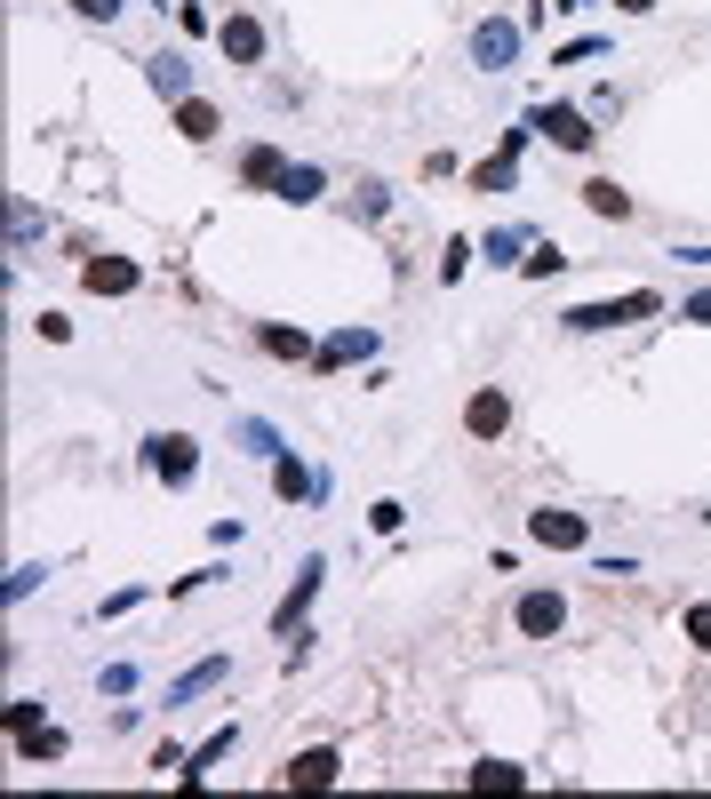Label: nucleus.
<instances>
[{"mask_svg": "<svg viewBox=\"0 0 711 799\" xmlns=\"http://www.w3.org/2000/svg\"><path fill=\"white\" fill-rule=\"evenodd\" d=\"M648 312H664V296H656V288H632V296H616V305H575V312H567V328H575V337H592V328L648 320Z\"/></svg>", "mask_w": 711, "mask_h": 799, "instance_id": "obj_1", "label": "nucleus"}, {"mask_svg": "<svg viewBox=\"0 0 711 799\" xmlns=\"http://www.w3.org/2000/svg\"><path fill=\"white\" fill-rule=\"evenodd\" d=\"M145 464L168 480V488H184L200 472V440H184V432H160V440H145Z\"/></svg>", "mask_w": 711, "mask_h": 799, "instance_id": "obj_2", "label": "nucleus"}, {"mask_svg": "<svg viewBox=\"0 0 711 799\" xmlns=\"http://www.w3.org/2000/svg\"><path fill=\"white\" fill-rule=\"evenodd\" d=\"M528 128H544V137H552L560 152H592V137H599V128H592L584 113H575V105H544V113H535Z\"/></svg>", "mask_w": 711, "mask_h": 799, "instance_id": "obj_3", "label": "nucleus"}, {"mask_svg": "<svg viewBox=\"0 0 711 799\" xmlns=\"http://www.w3.org/2000/svg\"><path fill=\"white\" fill-rule=\"evenodd\" d=\"M512 56H520V24H512V17H488L480 32H471V64H488V73H503Z\"/></svg>", "mask_w": 711, "mask_h": 799, "instance_id": "obj_4", "label": "nucleus"}, {"mask_svg": "<svg viewBox=\"0 0 711 799\" xmlns=\"http://www.w3.org/2000/svg\"><path fill=\"white\" fill-rule=\"evenodd\" d=\"M312 592H320V560H304V568H296V592L280 599V616H273L280 640H296V631H304V608H312Z\"/></svg>", "mask_w": 711, "mask_h": 799, "instance_id": "obj_5", "label": "nucleus"}, {"mask_svg": "<svg viewBox=\"0 0 711 799\" xmlns=\"http://www.w3.org/2000/svg\"><path fill=\"white\" fill-rule=\"evenodd\" d=\"M503 424H512V400H503V392H471L464 400V432H471V440H496Z\"/></svg>", "mask_w": 711, "mask_h": 799, "instance_id": "obj_6", "label": "nucleus"}, {"mask_svg": "<svg viewBox=\"0 0 711 799\" xmlns=\"http://www.w3.org/2000/svg\"><path fill=\"white\" fill-rule=\"evenodd\" d=\"M528 536H535V544H552V552H584V512H535V520H528Z\"/></svg>", "mask_w": 711, "mask_h": 799, "instance_id": "obj_7", "label": "nucleus"}, {"mask_svg": "<svg viewBox=\"0 0 711 799\" xmlns=\"http://www.w3.org/2000/svg\"><path fill=\"white\" fill-rule=\"evenodd\" d=\"M336 776H344V759H336L328 744H312V752H296V759H288V784H304V791H328Z\"/></svg>", "mask_w": 711, "mask_h": 799, "instance_id": "obj_8", "label": "nucleus"}, {"mask_svg": "<svg viewBox=\"0 0 711 799\" xmlns=\"http://www.w3.org/2000/svg\"><path fill=\"white\" fill-rule=\"evenodd\" d=\"M216 49H224L232 64H256V56H264V24H256V17H224V24H216Z\"/></svg>", "mask_w": 711, "mask_h": 799, "instance_id": "obj_9", "label": "nucleus"}, {"mask_svg": "<svg viewBox=\"0 0 711 799\" xmlns=\"http://www.w3.org/2000/svg\"><path fill=\"white\" fill-rule=\"evenodd\" d=\"M81 280H88L96 296H128V288H137V264H128V256H88Z\"/></svg>", "mask_w": 711, "mask_h": 799, "instance_id": "obj_10", "label": "nucleus"}, {"mask_svg": "<svg viewBox=\"0 0 711 799\" xmlns=\"http://www.w3.org/2000/svg\"><path fill=\"white\" fill-rule=\"evenodd\" d=\"M560 624H567L560 592H528V599H520V631H528V640H552Z\"/></svg>", "mask_w": 711, "mask_h": 799, "instance_id": "obj_11", "label": "nucleus"}, {"mask_svg": "<svg viewBox=\"0 0 711 799\" xmlns=\"http://www.w3.org/2000/svg\"><path fill=\"white\" fill-rule=\"evenodd\" d=\"M584 209H592V216H632V192H624L616 177H592V184H584Z\"/></svg>", "mask_w": 711, "mask_h": 799, "instance_id": "obj_12", "label": "nucleus"}, {"mask_svg": "<svg viewBox=\"0 0 711 799\" xmlns=\"http://www.w3.org/2000/svg\"><path fill=\"white\" fill-rule=\"evenodd\" d=\"M368 352H376V337H368V328H336V337H328V369H344V360H368Z\"/></svg>", "mask_w": 711, "mask_h": 799, "instance_id": "obj_13", "label": "nucleus"}, {"mask_svg": "<svg viewBox=\"0 0 711 799\" xmlns=\"http://www.w3.org/2000/svg\"><path fill=\"white\" fill-rule=\"evenodd\" d=\"M216 680H224V656H200L192 672H184L177 688H168V704H192V695H200V688H216Z\"/></svg>", "mask_w": 711, "mask_h": 799, "instance_id": "obj_14", "label": "nucleus"}, {"mask_svg": "<svg viewBox=\"0 0 711 799\" xmlns=\"http://www.w3.org/2000/svg\"><path fill=\"white\" fill-rule=\"evenodd\" d=\"M177 128H184L192 145H209V137H216V105H200V96H177Z\"/></svg>", "mask_w": 711, "mask_h": 799, "instance_id": "obj_15", "label": "nucleus"}, {"mask_svg": "<svg viewBox=\"0 0 711 799\" xmlns=\"http://www.w3.org/2000/svg\"><path fill=\"white\" fill-rule=\"evenodd\" d=\"M241 177H248V184H273V192H280V177H288V160H280L273 145H256V152L241 160Z\"/></svg>", "mask_w": 711, "mask_h": 799, "instance_id": "obj_16", "label": "nucleus"}, {"mask_svg": "<svg viewBox=\"0 0 711 799\" xmlns=\"http://www.w3.org/2000/svg\"><path fill=\"white\" fill-rule=\"evenodd\" d=\"M528 776L512 768V759H480V768H471V791H520Z\"/></svg>", "mask_w": 711, "mask_h": 799, "instance_id": "obj_17", "label": "nucleus"}, {"mask_svg": "<svg viewBox=\"0 0 711 799\" xmlns=\"http://www.w3.org/2000/svg\"><path fill=\"white\" fill-rule=\"evenodd\" d=\"M264 352H273V360H304V352H312V337H304V328H264Z\"/></svg>", "mask_w": 711, "mask_h": 799, "instance_id": "obj_18", "label": "nucleus"}, {"mask_svg": "<svg viewBox=\"0 0 711 799\" xmlns=\"http://www.w3.org/2000/svg\"><path fill=\"white\" fill-rule=\"evenodd\" d=\"M273 488L288 496V504H304V496H312V472H304L296 456H280V464H273Z\"/></svg>", "mask_w": 711, "mask_h": 799, "instance_id": "obj_19", "label": "nucleus"}, {"mask_svg": "<svg viewBox=\"0 0 711 799\" xmlns=\"http://www.w3.org/2000/svg\"><path fill=\"white\" fill-rule=\"evenodd\" d=\"M17 752H24V759H64V736H56V727H24Z\"/></svg>", "mask_w": 711, "mask_h": 799, "instance_id": "obj_20", "label": "nucleus"}, {"mask_svg": "<svg viewBox=\"0 0 711 799\" xmlns=\"http://www.w3.org/2000/svg\"><path fill=\"white\" fill-rule=\"evenodd\" d=\"M503 184H512V152H496V160L471 169V192H503Z\"/></svg>", "mask_w": 711, "mask_h": 799, "instance_id": "obj_21", "label": "nucleus"}, {"mask_svg": "<svg viewBox=\"0 0 711 799\" xmlns=\"http://www.w3.org/2000/svg\"><path fill=\"white\" fill-rule=\"evenodd\" d=\"M152 88L160 96H184L192 81H184V56H152Z\"/></svg>", "mask_w": 711, "mask_h": 799, "instance_id": "obj_22", "label": "nucleus"}, {"mask_svg": "<svg viewBox=\"0 0 711 799\" xmlns=\"http://www.w3.org/2000/svg\"><path fill=\"white\" fill-rule=\"evenodd\" d=\"M280 200H320V169H312V160H304V169H288V177H280Z\"/></svg>", "mask_w": 711, "mask_h": 799, "instance_id": "obj_23", "label": "nucleus"}, {"mask_svg": "<svg viewBox=\"0 0 711 799\" xmlns=\"http://www.w3.org/2000/svg\"><path fill=\"white\" fill-rule=\"evenodd\" d=\"M520 241H528V232H520V224H503V232H488V264H520Z\"/></svg>", "mask_w": 711, "mask_h": 799, "instance_id": "obj_24", "label": "nucleus"}, {"mask_svg": "<svg viewBox=\"0 0 711 799\" xmlns=\"http://www.w3.org/2000/svg\"><path fill=\"white\" fill-rule=\"evenodd\" d=\"M560 264H567V256H560V248L544 241V248H535V256H520V273H528V280H544V273H560Z\"/></svg>", "mask_w": 711, "mask_h": 799, "instance_id": "obj_25", "label": "nucleus"}, {"mask_svg": "<svg viewBox=\"0 0 711 799\" xmlns=\"http://www.w3.org/2000/svg\"><path fill=\"white\" fill-rule=\"evenodd\" d=\"M464 264H471V241H448V256H439V280H464Z\"/></svg>", "mask_w": 711, "mask_h": 799, "instance_id": "obj_26", "label": "nucleus"}, {"mask_svg": "<svg viewBox=\"0 0 711 799\" xmlns=\"http://www.w3.org/2000/svg\"><path fill=\"white\" fill-rule=\"evenodd\" d=\"M688 640H696V648L711 656V608H688Z\"/></svg>", "mask_w": 711, "mask_h": 799, "instance_id": "obj_27", "label": "nucleus"}, {"mask_svg": "<svg viewBox=\"0 0 711 799\" xmlns=\"http://www.w3.org/2000/svg\"><path fill=\"white\" fill-rule=\"evenodd\" d=\"M680 320H696V328H711V288H703V296H688V305H680Z\"/></svg>", "mask_w": 711, "mask_h": 799, "instance_id": "obj_28", "label": "nucleus"}, {"mask_svg": "<svg viewBox=\"0 0 711 799\" xmlns=\"http://www.w3.org/2000/svg\"><path fill=\"white\" fill-rule=\"evenodd\" d=\"M73 9H81V17H96V24H113V17H120V0H73Z\"/></svg>", "mask_w": 711, "mask_h": 799, "instance_id": "obj_29", "label": "nucleus"}, {"mask_svg": "<svg viewBox=\"0 0 711 799\" xmlns=\"http://www.w3.org/2000/svg\"><path fill=\"white\" fill-rule=\"evenodd\" d=\"M616 9H624V17H648V9H656V0H616Z\"/></svg>", "mask_w": 711, "mask_h": 799, "instance_id": "obj_30", "label": "nucleus"}, {"mask_svg": "<svg viewBox=\"0 0 711 799\" xmlns=\"http://www.w3.org/2000/svg\"><path fill=\"white\" fill-rule=\"evenodd\" d=\"M703 520H711V512H703Z\"/></svg>", "mask_w": 711, "mask_h": 799, "instance_id": "obj_31", "label": "nucleus"}]
</instances>
